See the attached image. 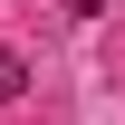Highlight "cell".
Masks as SVG:
<instances>
[{
  "instance_id": "obj_1",
  "label": "cell",
  "mask_w": 125,
  "mask_h": 125,
  "mask_svg": "<svg viewBox=\"0 0 125 125\" xmlns=\"http://www.w3.org/2000/svg\"><path fill=\"white\" fill-rule=\"evenodd\" d=\"M19 87H29V58H19V48H0V106H10Z\"/></svg>"
}]
</instances>
